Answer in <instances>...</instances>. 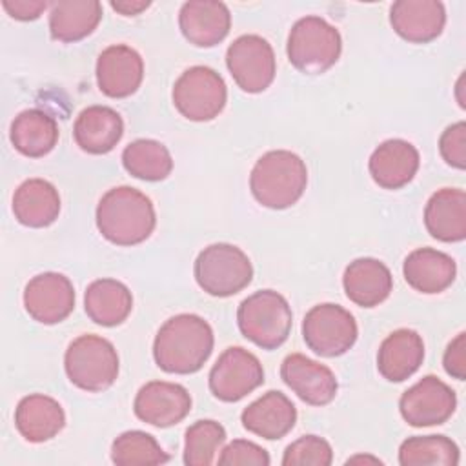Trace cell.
<instances>
[{
  "label": "cell",
  "mask_w": 466,
  "mask_h": 466,
  "mask_svg": "<svg viewBox=\"0 0 466 466\" xmlns=\"http://www.w3.org/2000/svg\"><path fill=\"white\" fill-rule=\"evenodd\" d=\"M242 426L268 441H279L288 435L297 422V408L282 391H268L240 415Z\"/></svg>",
  "instance_id": "cell-19"
},
{
  "label": "cell",
  "mask_w": 466,
  "mask_h": 466,
  "mask_svg": "<svg viewBox=\"0 0 466 466\" xmlns=\"http://www.w3.org/2000/svg\"><path fill=\"white\" fill-rule=\"evenodd\" d=\"M331 461L333 450L329 442L317 435L297 439L282 455V466H329Z\"/></svg>",
  "instance_id": "cell-35"
},
{
  "label": "cell",
  "mask_w": 466,
  "mask_h": 466,
  "mask_svg": "<svg viewBox=\"0 0 466 466\" xmlns=\"http://www.w3.org/2000/svg\"><path fill=\"white\" fill-rule=\"evenodd\" d=\"M424 342L422 337L408 328L390 333L377 353V370L390 382L410 379L422 364Z\"/></svg>",
  "instance_id": "cell-23"
},
{
  "label": "cell",
  "mask_w": 466,
  "mask_h": 466,
  "mask_svg": "<svg viewBox=\"0 0 466 466\" xmlns=\"http://www.w3.org/2000/svg\"><path fill=\"white\" fill-rule=\"evenodd\" d=\"M151 5V2L146 0H122V2H111V7L124 15V16H135L140 15L144 9H147Z\"/></svg>",
  "instance_id": "cell-40"
},
{
  "label": "cell",
  "mask_w": 466,
  "mask_h": 466,
  "mask_svg": "<svg viewBox=\"0 0 466 466\" xmlns=\"http://www.w3.org/2000/svg\"><path fill=\"white\" fill-rule=\"evenodd\" d=\"M217 462L220 466H268L271 461L262 446L251 441L235 439L222 450Z\"/></svg>",
  "instance_id": "cell-36"
},
{
  "label": "cell",
  "mask_w": 466,
  "mask_h": 466,
  "mask_svg": "<svg viewBox=\"0 0 466 466\" xmlns=\"http://www.w3.org/2000/svg\"><path fill=\"white\" fill-rule=\"evenodd\" d=\"M402 466H455L459 464V446L446 435L408 437L399 448Z\"/></svg>",
  "instance_id": "cell-32"
},
{
  "label": "cell",
  "mask_w": 466,
  "mask_h": 466,
  "mask_svg": "<svg viewBox=\"0 0 466 466\" xmlns=\"http://www.w3.org/2000/svg\"><path fill=\"white\" fill-rule=\"evenodd\" d=\"M406 282L420 293L435 295L448 289L457 275L455 260L433 248L413 249L402 264Z\"/></svg>",
  "instance_id": "cell-25"
},
{
  "label": "cell",
  "mask_w": 466,
  "mask_h": 466,
  "mask_svg": "<svg viewBox=\"0 0 466 466\" xmlns=\"http://www.w3.org/2000/svg\"><path fill=\"white\" fill-rule=\"evenodd\" d=\"M24 306L36 322L58 324L67 319L75 308L73 284L62 273H40L25 284Z\"/></svg>",
  "instance_id": "cell-13"
},
{
  "label": "cell",
  "mask_w": 466,
  "mask_h": 466,
  "mask_svg": "<svg viewBox=\"0 0 466 466\" xmlns=\"http://www.w3.org/2000/svg\"><path fill=\"white\" fill-rule=\"evenodd\" d=\"M359 329L353 315L339 304L313 306L302 320L306 346L320 357H339L357 340Z\"/></svg>",
  "instance_id": "cell-9"
},
{
  "label": "cell",
  "mask_w": 466,
  "mask_h": 466,
  "mask_svg": "<svg viewBox=\"0 0 466 466\" xmlns=\"http://www.w3.org/2000/svg\"><path fill=\"white\" fill-rule=\"evenodd\" d=\"M191 410L189 391L175 382H146L133 402L135 415L151 426L169 428L186 419Z\"/></svg>",
  "instance_id": "cell-14"
},
{
  "label": "cell",
  "mask_w": 466,
  "mask_h": 466,
  "mask_svg": "<svg viewBox=\"0 0 466 466\" xmlns=\"http://www.w3.org/2000/svg\"><path fill=\"white\" fill-rule=\"evenodd\" d=\"M226 66L246 93H262L271 86L277 73L273 47L258 35L235 38L226 51Z\"/></svg>",
  "instance_id": "cell-10"
},
{
  "label": "cell",
  "mask_w": 466,
  "mask_h": 466,
  "mask_svg": "<svg viewBox=\"0 0 466 466\" xmlns=\"http://www.w3.org/2000/svg\"><path fill=\"white\" fill-rule=\"evenodd\" d=\"M142 56L126 44L106 47L96 60L98 89L109 98L131 96L142 84Z\"/></svg>",
  "instance_id": "cell-16"
},
{
  "label": "cell",
  "mask_w": 466,
  "mask_h": 466,
  "mask_svg": "<svg viewBox=\"0 0 466 466\" xmlns=\"http://www.w3.org/2000/svg\"><path fill=\"white\" fill-rule=\"evenodd\" d=\"M197 284L213 297H231L242 291L253 279L248 255L228 242L204 248L193 266Z\"/></svg>",
  "instance_id": "cell-7"
},
{
  "label": "cell",
  "mask_w": 466,
  "mask_h": 466,
  "mask_svg": "<svg viewBox=\"0 0 466 466\" xmlns=\"http://www.w3.org/2000/svg\"><path fill=\"white\" fill-rule=\"evenodd\" d=\"M102 20L98 0H58L49 9V33L56 42H78L89 36Z\"/></svg>",
  "instance_id": "cell-28"
},
{
  "label": "cell",
  "mask_w": 466,
  "mask_h": 466,
  "mask_svg": "<svg viewBox=\"0 0 466 466\" xmlns=\"http://www.w3.org/2000/svg\"><path fill=\"white\" fill-rule=\"evenodd\" d=\"M213 342V329L202 317L180 313L167 319L157 331L153 357L162 371L189 375L209 359Z\"/></svg>",
  "instance_id": "cell-1"
},
{
  "label": "cell",
  "mask_w": 466,
  "mask_h": 466,
  "mask_svg": "<svg viewBox=\"0 0 466 466\" xmlns=\"http://www.w3.org/2000/svg\"><path fill=\"white\" fill-rule=\"evenodd\" d=\"M359 461H370V462H375V464H380V461L379 459H375V457H362V455H359V457H353V459H348L346 461V464H350V462H359Z\"/></svg>",
  "instance_id": "cell-41"
},
{
  "label": "cell",
  "mask_w": 466,
  "mask_h": 466,
  "mask_svg": "<svg viewBox=\"0 0 466 466\" xmlns=\"http://www.w3.org/2000/svg\"><path fill=\"white\" fill-rule=\"evenodd\" d=\"M262 382L260 360L240 346L224 350L209 371V390L222 402H237Z\"/></svg>",
  "instance_id": "cell-11"
},
{
  "label": "cell",
  "mask_w": 466,
  "mask_h": 466,
  "mask_svg": "<svg viewBox=\"0 0 466 466\" xmlns=\"http://www.w3.org/2000/svg\"><path fill=\"white\" fill-rule=\"evenodd\" d=\"M428 233L441 242H461L466 238V193L459 187L435 191L424 209Z\"/></svg>",
  "instance_id": "cell-24"
},
{
  "label": "cell",
  "mask_w": 466,
  "mask_h": 466,
  "mask_svg": "<svg viewBox=\"0 0 466 466\" xmlns=\"http://www.w3.org/2000/svg\"><path fill=\"white\" fill-rule=\"evenodd\" d=\"M15 218L27 228H46L58 218L60 195L44 178L24 180L13 195Z\"/></svg>",
  "instance_id": "cell-27"
},
{
  "label": "cell",
  "mask_w": 466,
  "mask_h": 466,
  "mask_svg": "<svg viewBox=\"0 0 466 466\" xmlns=\"http://www.w3.org/2000/svg\"><path fill=\"white\" fill-rule=\"evenodd\" d=\"M178 25L189 44L197 47H213L228 36L231 15L224 2L189 0L180 7Z\"/></svg>",
  "instance_id": "cell-17"
},
{
  "label": "cell",
  "mask_w": 466,
  "mask_h": 466,
  "mask_svg": "<svg viewBox=\"0 0 466 466\" xmlns=\"http://www.w3.org/2000/svg\"><path fill=\"white\" fill-rule=\"evenodd\" d=\"M286 51L295 69L306 75H320L339 60L342 38L335 25L311 15L293 24Z\"/></svg>",
  "instance_id": "cell-5"
},
{
  "label": "cell",
  "mask_w": 466,
  "mask_h": 466,
  "mask_svg": "<svg viewBox=\"0 0 466 466\" xmlns=\"http://www.w3.org/2000/svg\"><path fill=\"white\" fill-rule=\"evenodd\" d=\"M240 333L262 350H277L291 331L293 315L288 300L273 291L260 289L244 299L237 311Z\"/></svg>",
  "instance_id": "cell-4"
},
{
  "label": "cell",
  "mask_w": 466,
  "mask_h": 466,
  "mask_svg": "<svg viewBox=\"0 0 466 466\" xmlns=\"http://www.w3.org/2000/svg\"><path fill=\"white\" fill-rule=\"evenodd\" d=\"M111 461L116 466H155L169 461L153 435L131 430L120 433L111 444Z\"/></svg>",
  "instance_id": "cell-33"
},
{
  "label": "cell",
  "mask_w": 466,
  "mask_h": 466,
  "mask_svg": "<svg viewBox=\"0 0 466 466\" xmlns=\"http://www.w3.org/2000/svg\"><path fill=\"white\" fill-rule=\"evenodd\" d=\"M419 151L402 138L382 142L370 157V175L384 189H400L411 182L419 169Z\"/></svg>",
  "instance_id": "cell-20"
},
{
  "label": "cell",
  "mask_w": 466,
  "mask_h": 466,
  "mask_svg": "<svg viewBox=\"0 0 466 466\" xmlns=\"http://www.w3.org/2000/svg\"><path fill=\"white\" fill-rule=\"evenodd\" d=\"M280 377L300 400L311 406L329 404L337 395L339 384L333 371L302 353H291L282 360Z\"/></svg>",
  "instance_id": "cell-15"
},
{
  "label": "cell",
  "mask_w": 466,
  "mask_h": 466,
  "mask_svg": "<svg viewBox=\"0 0 466 466\" xmlns=\"http://www.w3.org/2000/svg\"><path fill=\"white\" fill-rule=\"evenodd\" d=\"M171 96L182 116L193 122H208L224 109L228 89L224 78L215 69L193 66L177 78Z\"/></svg>",
  "instance_id": "cell-8"
},
{
  "label": "cell",
  "mask_w": 466,
  "mask_h": 466,
  "mask_svg": "<svg viewBox=\"0 0 466 466\" xmlns=\"http://www.w3.org/2000/svg\"><path fill=\"white\" fill-rule=\"evenodd\" d=\"M342 286L346 297L353 304L360 308H375L390 297L393 277L384 262L362 257L350 262L342 277Z\"/></svg>",
  "instance_id": "cell-21"
},
{
  "label": "cell",
  "mask_w": 466,
  "mask_h": 466,
  "mask_svg": "<svg viewBox=\"0 0 466 466\" xmlns=\"http://www.w3.org/2000/svg\"><path fill=\"white\" fill-rule=\"evenodd\" d=\"M124 135L122 116L107 106H89L80 111L73 126L76 146L89 155L109 153Z\"/></svg>",
  "instance_id": "cell-22"
},
{
  "label": "cell",
  "mask_w": 466,
  "mask_h": 466,
  "mask_svg": "<svg viewBox=\"0 0 466 466\" xmlns=\"http://www.w3.org/2000/svg\"><path fill=\"white\" fill-rule=\"evenodd\" d=\"M2 5L13 18L27 22L36 20L49 4L46 0H2Z\"/></svg>",
  "instance_id": "cell-39"
},
{
  "label": "cell",
  "mask_w": 466,
  "mask_h": 466,
  "mask_svg": "<svg viewBox=\"0 0 466 466\" xmlns=\"http://www.w3.org/2000/svg\"><path fill=\"white\" fill-rule=\"evenodd\" d=\"M455 408V391L435 375L422 377L417 384L408 388L399 400L402 419L415 428L444 424L453 415Z\"/></svg>",
  "instance_id": "cell-12"
},
{
  "label": "cell",
  "mask_w": 466,
  "mask_h": 466,
  "mask_svg": "<svg viewBox=\"0 0 466 466\" xmlns=\"http://www.w3.org/2000/svg\"><path fill=\"white\" fill-rule=\"evenodd\" d=\"M64 368L67 379L84 391H104L118 377L115 346L98 335H80L66 350Z\"/></svg>",
  "instance_id": "cell-6"
},
{
  "label": "cell",
  "mask_w": 466,
  "mask_h": 466,
  "mask_svg": "<svg viewBox=\"0 0 466 466\" xmlns=\"http://www.w3.org/2000/svg\"><path fill=\"white\" fill-rule=\"evenodd\" d=\"M308 169L304 160L286 149L264 153L249 175V189L255 200L269 209H286L304 193Z\"/></svg>",
  "instance_id": "cell-3"
},
{
  "label": "cell",
  "mask_w": 466,
  "mask_h": 466,
  "mask_svg": "<svg viewBox=\"0 0 466 466\" xmlns=\"http://www.w3.org/2000/svg\"><path fill=\"white\" fill-rule=\"evenodd\" d=\"M122 164L131 177L147 182L164 180L173 169V158L167 147L153 138H138L126 146Z\"/></svg>",
  "instance_id": "cell-31"
},
{
  "label": "cell",
  "mask_w": 466,
  "mask_h": 466,
  "mask_svg": "<svg viewBox=\"0 0 466 466\" xmlns=\"http://www.w3.org/2000/svg\"><path fill=\"white\" fill-rule=\"evenodd\" d=\"M439 151L448 166L455 169L466 167V124L462 120L448 126L442 131Z\"/></svg>",
  "instance_id": "cell-37"
},
{
  "label": "cell",
  "mask_w": 466,
  "mask_h": 466,
  "mask_svg": "<svg viewBox=\"0 0 466 466\" xmlns=\"http://www.w3.org/2000/svg\"><path fill=\"white\" fill-rule=\"evenodd\" d=\"M226 441V430L220 422L202 419L186 430L184 439V464L209 466L215 462L220 446Z\"/></svg>",
  "instance_id": "cell-34"
},
{
  "label": "cell",
  "mask_w": 466,
  "mask_h": 466,
  "mask_svg": "<svg viewBox=\"0 0 466 466\" xmlns=\"http://www.w3.org/2000/svg\"><path fill=\"white\" fill-rule=\"evenodd\" d=\"M155 224L153 202L129 186L109 189L96 206V228L106 240L116 246L144 242L153 233Z\"/></svg>",
  "instance_id": "cell-2"
},
{
  "label": "cell",
  "mask_w": 466,
  "mask_h": 466,
  "mask_svg": "<svg viewBox=\"0 0 466 466\" xmlns=\"http://www.w3.org/2000/svg\"><path fill=\"white\" fill-rule=\"evenodd\" d=\"M9 138L18 153L38 158L56 146L58 126L42 109H25L15 116Z\"/></svg>",
  "instance_id": "cell-30"
},
{
  "label": "cell",
  "mask_w": 466,
  "mask_h": 466,
  "mask_svg": "<svg viewBox=\"0 0 466 466\" xmlns=\"http://www.w3.org/2000/svg\"><path fill=\"white\" fill-rule=\"evenodd\" d=\"M390 24L400 38L428 44L442 33L446 11L437 0H399L390 7Z\"/></svg>",
  "instance_id": "cell-18"
},
{
  "label": "cell",
  "mask_w": 466,
  "mask_h": 466,
  "mask_svg": "<svg viewBox=\"0 0 466 466\" xmlns=\"http://www.w3.org/2000/svg\"><path fill=\"white\" fill-rule=\"evenodd\" d=\"M15 426L29 442H46L66 426V413L53 397L33 393L24 397L15 410Z\"/></svg>",
  "instance_id": "cell-26"
},
{
  "label": "cell",
  "mask_w": 466,
  "mask_h": 466,
  "mask_svg": "<svg viewBox=\"0 0 466 466\" xmlns=\"http://www.w3.org/2000/svg\"><path fill=\"white\" fill-rule=\"evenodd\" d=\"M444 370L457 380L466 379V333H459L446 348L442 357Z\"/></svg>",
  "instance_id": "cell-38"
},
{
  "label": "cell",
  "mask_w": 466,
  "mask_h": 466,
  "mask_svg": "<svg viewBox=\"0 0 466 466\" xmlns=\"http://www.w3.org/2000/svg\"><path fill=\"white\" fill-rule=\"evenodd\" d=\"M84 308L95 324L113 328L129 317L133 309V297L127 286L120 280L98 279L87 286Z\"/></svg>",
  "instance_id": "cell-29"
}]
</instances>
